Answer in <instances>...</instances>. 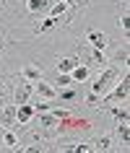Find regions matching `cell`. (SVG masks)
I'll use <instances>...</instances> for the list:
<instances>
[{
	"mask_svg": "<svg viewBox=\"0 0 130 153\" xmlns=\"http://www.w3.org/2000/svg\"><path fill=\"white\" fill-rule=\"evenodd\" d=\"M83 55H86V57L91 60V65H102V68L107 65L104 55H102V49H94V47H91V49H83Z\"/></svg>",
	"mask_w": 130,
	"mask_h": 153,
	"instance_id": "10",
	"label": "cell"
},
{
	"mask_svg": "<svg viewBox=\"0 0 130 153\" xmlns=\"http://www.w3.org/2000/svg\"><path fill=\"white\" fill-rule=\"evenodd\" d=\"M0 42H3V31H0Z\"/></svg>",
	"mask_w": 130,
	"mask_h": 153,
	"instance_id": "27",
	"label": "cell"
},
{
	"mask_svg": "<svg viewBox=\"0 0 130 153\" xmlns=\"http://www.w3.org/2000/svg\"><path fill=\"white\" fill-rule=\"evenodd\" d=\"M112 114H114V120H117V122H128V109H125V106H122V109H120V106H114Z\"/></svg>",
	"mask_w": 130,
	"mask_h": 153,
	"instance_id": "17",
	"label": "cell"
},
{
	"mask_svg": "<svg viewBox=\"0 0 130 153\" xmlns=\"http://www.w3.org/2000/svg\"><path fill=\"white\" fill-rule=\"evenodd\" d=\"M75 65H78V57H65V60L57 62V70H60V73H70Z\"/></svg>",
	"mask_w": 130,
	"mask_h": 153,
	"instance_id": "11",
	"label": "cell"
},
{
	"mask_svg": "<svg viewBox=\"0 0 130 153\" xmlns=\"http://www.w3.org/2000/svg\"><path fill=\"white\" fill-rule=\"evenodd\" d=\"M117 62H128V47H122L117 52Z\"/></svg>",
	"mask_w": 130,
	"mask_h": 153,
	"instance_id": "23",
	"label": "cell"
},
{
	"mask_svg": "<svg viewBox=\"0 0 130 153\" xmlns=\"http://www.w3.org/2000/svg\"><path fill=\"white\" fill-rule=\"evenodd\" d=\"M63 3H68V5H73V3H75V0H63Z\"/></svg>",
	"mask_w": 130,
	"mask_h": 153,
	"instance_id": "26",
	"label": "cell"
},
{
	"mask_svg": "<svg viewBox=\"0 0 130 153\" xmlns=\"http://www.w3.org/2000/svg\"><path fill=\"white\" fill-rule=\"evenodd\" d=\"M34 91H37V94H39L42 99H47V101H52V99L57 96V91L52 88L49 83H44V81H42V78H39V81H37V86H34Z\"/></svg>",
	"mask_w": 130,
	"mask_h": 153,
	"instance_id": "7",
	"label": "cell"
},
{
	"mask_svg": "<svg viewBox=\"0 0 130 153\" xmlns=\"http://www.w3.org/2000/svg\"><path fill=\"white\" fill-rule=\"evenodd\" d=\"M128 88H130V78L125 75V78H122V83H117V86H114L112 94H107V96L102 99V104H109V101H125V99H128Z\"/></svg>",
	"mask_w": 130,
	"mask_h": 153,
	"instance_id": "2",
	"label": "cell"
},
{
	"mask_svg": "<svg viewBox=\"0 0 130 153\" xmlns=\"http://www.w3.org/2000/svg\"><path fill=\"white\" fill-rule=\"evenodd\" d=\"M86 39L91 42V47L94 49H104L107 44H109V39H107L102 31H94V29H89V34H86Z\"/></svg>",
	"mask_w": 130,
	"mask_h": 153,
	"instance_id": "6",
	"label": "cell"
},
{
	"mask_svg": "<svg viewBox=\"0 0 130 153\" xmlns=\"http://www.w3.org/2000/svg\"><path fill=\"white\" fill-rule=\"evenodd\" d=\"M70 78H73V81H86V78H89V68H86V65H75L73 70H70Z\"/></svg>",
	"mask_w": 130,
	"mask_h": 153,
	"instance_id": "12",
	"label": "cell"
},
{
	"mask_svg": "<svg viewBox=\"0 0 130 153\" xmlns=\"http://www.w3.org/2000/svg\"><path fill=\"white\" fill-rule=\"evenodd\" d=\"M39 125H44V127H55V125H57L55 112H52V114H42V117H39Z\"/></svg>",
	"mask_w": 130,
	"mask_h": 153,
	"instance_id": "15",
	"label": "cell"
},
{
	"mask_svg": "<svg viewBox=\"0 0 130 153\" xmlns=\"http://www.w3.org/2000/svg\"><path fill=\"white\" fill-rule=\"evenodd\" d=\"M31 117H34V104H18L16 106V120L21 122V125H26Z\"/></svg>",
	"mask_w": 130,
	"mask_h": 153,
	"instance_id": "8",
	"label": "cell"
},
{
	"mask_svg": "<svg viewBox=\"0 0 130 153\" xmlns=\"http://www.w3.org/2000/svg\"><path fill=\"white\" fill-rule=\"evenodd\" d=\"M109 143H112V137H109V135L99 137V140H96V145H94V151H107V148H109Z\"/></svg>",
	"mask_w": 130,
	"mask_h": 153,
	"instance_id": "18",
	"label": "cell"
},
{
	"mask_svg": "<svg viewBox=\"0 0 130 153\" xmlns=\"http://www.w3.org/2000/svg\"><path fill=\"white\" fill-rule=\"evenodd\" d=\"M117 132H120L122 143H128V140H130V130H128V122H120V125H117Z\"/></svg>",
	"mask_w": 130,
	"mask_h": 153,
	"instance_id": "19",
	"label": "cell"
},
{
	"mask_svg": "<svg viewBox=\"0 0 130 153\" xmlns=\"http://www.w3.org/2000/svg\"><path fill=\"white\" fill-rule=\"evenodd\" d=\"M70 151H75V153H83V151H94V145H91V143H78V145H70Z\"/></svg>",
	"mask_w": 130,
	"mask_h": 153,
	"instance_id": "21",
	"label": "cell"
},
{
	"mask_svg": "<svg viewBox=\"0 0 130 153\" xmlns=\"http://www.w3.org/2000/svg\"><path fill=\"white\" fill-rule=\"evenodd\" d=\"M55 24H57V18H55V16H47L39 26H37V29H34V31H37V34H44V31H49V29H52Z\"/></svg>",
	"mask_w": 130,
	"mask_h": 153,
	"instance_id": "13",
	"label": "cell"
},
{
	"mask_svg": "<svg viewBox=\"0 0 130 153\" xmlns=\"http://www.w3.org/2000/svg\"><path fill=\"white\" fill-rule=\"evenodd\" d=\"M31 94H34V86H31V81H24V83H18V86H16V91H13L16 106H18V104H29Z\"/></svg>",
	"mask_w": 130,
	"mask_h": 153,
	"instance_id": "3",
	"label": "cell"
},
{
	"mask_svg": "<svg viewBox=\"0 0 130 153\" xmlns=\"http://www.w3.org/2000/svg\"><path fill=\"white\" fill-rule=\"evenodd\" d=\"M0 91H3V86H0Z\"/></svg>",
	"mask_w": 130,
	"mask_h": 153,
	"instance_id": "29",
	"label": "cell"
},
{
	"mask_svg": "<svg viewBox=\"0 0 130 153\" xmlns=\"http://www.w3.org/2000/svg\"><path fill=\"white\" fill-rule=\"evenodd\" d=\"M3 143L8 145V148H16L18 140H16V135H13V132H5V130H3Z\"/></svg>",
	"mask_w": 130,
	"mask_h": 153,
	"instance_id": "20",
	"label": "cell"
},
{
	"mask_svg": "<svg viewBox=\"0 0 130 153\" xmlns=\"http://www.w3.org/2000/svg\"><path fill=\"white\" fill-rule=\"evenodd\" d=\"M120 26H122V29H125V31H128V26H130V18H128V13H125V16L120 18Z\"/></svg>",
	"mask_w": 130,
	"mask_h": 153,
	"instance_id": "25",
	"label": "cell"
},
{
	"mask_svg": "<svg viewBox=\"0 0 130 153\" xmlns=\"http://www.w3.org/2000/svg\"><path fill=\"white\" fill-rule=\"evenodd\" d=\"M89 127L91 125L86 120H73L70 114L63 117V120H57V130H60V132H65V130H89Z\"/></svg>",
	"mask_w": 130,
	"mask_h": 153,
	"instance_id": "4",
	"label": "cell"
},
{
	"mask_svg": "<svg viewBox=\"0 0 130 153\" xmlns=\"http://www.w3.org/2000/svg\"><path fill=\"white\" fill-rule=\"evenodd\" d=\"M0 125L5 127H16L18 120H16V104H8L5 109H0Z\"/></svg>",
	"mask_w": 130,
	"mask_h": 153,
	"instance_id": "5",
	"label": "cell"
},
{
	"mask_svg": "<svg viewBox=\"0 0 130 153\" xmlns=\"http://www.w3.org/2000/svg\"><path fill=\"white\" fill-rule=\"evenodd\" d=\"M21 78H24V81L37 83L42 78V70H39V68H34V65H26V68H21Z\"/></svg>",
	"mask_w": 130,
	"mask_h": 153,
	"instance_id": "9",
	"label": "cell"
},
{
	"mask_svg": "<svg viewBox=\"0 0 130 153\" xmlns=\"http://www.w3.org/2000/svg\"><path fill=\"white\" fill-rule=\"evenodd\" d=\"M117 75H120V70H117L114 65H104V73H102L96 81L91 83V94H96V96L102 94V96H104L107 91L112 88V83L117 81Z\"/></svg>",
	"mask_w": 130,
	"mask_h": 153,
	"instance_id": "1",
	"label": "cell"
},
{
	"mask_svg": "<svg viewBox=\"0 0 130 153\" xmlns=\"http://www.w3.org/2000/svg\"><path fill=\"white\" fill-rule=\"evenodd\" d=\"M65 10H68V3H63V0H60L57 5H52V10H49V16L60 18V16H63V13H65Z\"/></svg>",
	"mask_w": 130,
	"mask_h": 153,
	"instance_id": "16",
	"label": "cell"
},
{
	"mask_svg": "<svg viewBox=\"0 0 130 153\" xmlns=\"http://www.w3.org/2000/svg\"><path fill=\"white\" fill-rule=\"evenodd\" d=\"M26 8L31 10V13H39V10L47 8V0H26Z\"/></svg>",
	"mask_w": 130,
	"mask_h": 153,
	"instance_id": "14",
	"label": "cell"
},
{
	"mask_svg": "<svg viewBox=\"0 0 130 153\" xmlns=\"http://www.w3.org/2000/svg\"><path fill=\"white\" fill-rule=\"evenodd\" d=\"M70 81H73V78H70L68 73H60V78H57V83H60V86H68Z\"/></svg>",
	"mask_w": 130,
	"mask_h": 153,
	"instance_id": "22",
	"label": "cell"
},
{
	"mask_svg": "<svg viewBox=\"0 0 130 153\" xmlns=\"http://www.w3.org/2000/svg\"><path fill=\"white\" fill-rule=\"evenodd\" d=\"M0 135H3V127H0Z\"/></svg>",
	"mask_w": 130,
	"mask_h": 153,
	"instance_id": "28",
	"label": "cell"
},
{
	"mask_svg": "<svg viewBox=\"0 0 130 153\" xmlns=\"http://www.w3.org/2000/svg\"><path fill=\"white\" fill-rule=\"evenodd\" d=\"M96 101H99L96 94H86V104H89V106H96Z\"/></svg>",
	"mask_w": 130,
	"mask_h": 153,
	"instance_id": "24",
	"label": "cell"
}]
</instances>
